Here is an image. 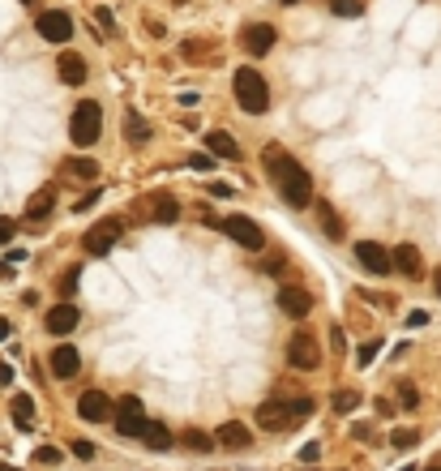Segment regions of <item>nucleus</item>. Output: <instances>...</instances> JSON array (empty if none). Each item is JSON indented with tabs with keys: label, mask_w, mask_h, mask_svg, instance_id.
<instances>
[{
	"label": "nucleus",
	"mask_w": 441,
	"mask_h": 471,
	"mask_svg": "<svg viewBox=\"0 0 441 471\" xmlns=\"http://www.w3.org/2000/svg\"><path fill=\"white\" fill-rule=\"evenodd\" d=\"M399 399H403V407H420V394H415V386H411V382H403V386H399Z\"/></svg>",
	"instance_id": "nucleus-32"
},
{
	"label": "nucleus",
	"mask_w": 441,
	"mask_h": 471,
	"mask_svg": "<svg viewBox=\"0 0 441 471\" xmlns=\"http://www.w3.org/2000/svg\"><path fill=\"white\" fill-rule=\"evenodd\" d=\"M356 262L369 270V275H390L395 270V249H386L377 240H360L356 244Z\"/></svg>",
	"instance_id": "nucleus-8"
},
{
	"label": "nucleus",
	"mask_w": 441,
	"mask_h": 471,
	"mask_svg": "<svg viewBox=\"0 0 441 471\" xmlns=\"http://www.w3.org/2000/svg\"><path fill=\"white\" fill-rule=\"evenodd\" d=\"M73 291H78V270H69V275L60 279V296H64V300H69Z\"/></svg>",
	"instance_id": "nucleus-33"
},
{
	"label": "nucleus",
	"mask_w": 441,
	"mask_h": 471,
	"mask_svg": "<svg viewBox=\"0 0 441 471\" xmlns=\"http://www.w3.org/2000/svg\"><path fill=\"white\" fill-rule=\"evenodd\" d=\"M99 197H103V193H99V189H94V193H86V197H78V210H90V206H94V202H99Z\"/></svg>",
	"instance_id": "nucleus-41"
},
{
	"label": "nucleus",
	"mask_w": 441,
	"mask_h": 471,
	"mask_svg": "<svg viewBox=\"0 0 441 471\" xmlns=\"http://www.w3.org/2000/svg\"><path fill=\"white\" fill-rule=\"evenodd\" d=\"M232 90H236V103L249 112V116H261L266 108H270V86H266V78L257 69H236V78H232Z\"/></svg>",
	"instance_id": "nucleus-3"
},
{
	"label": "nucleus",
	"mask_w": 441,
	"mask_h": 471,
	"mask_svg": "<svg viewBox=\"0 0 441 471\" xmlns=\"http://www.w3.org/2000/svg\"><path fill=\"white\" fill-rule=\"evenodd\" d=\"M137 441H146L150 450H171V433H167L163 425H155V420H146V425H141Z\"/></svg>",
	"instance_id": "nucleus-21"
},
{
	"label": "nucleus",
	"mask_w": 441,
	"mask_h": 471,
	"mask_svg": "<svg viewBox=\"0 0 441 471\" xmlns=\"http://www.w3.org/2000/svg\"><path fill=\"white\" fill-rule=\"evenodd\" d=\"M35 463H60V450H52V445H39V450H35Z\"/></svg>",
	"instance_id": "nucleus-34"
},
{
	"label": "nucleus",
	"mask_w": 441,
	"mask_h": 471,
	"mask_svg": "<svg viewBox=\"0 0 441 471\" xmlns=\"http://www.w3.org/2000/svg\"><path fill=\"white\" fill-rule=\"evenodd\" d=\"M433 287H437V296H441V270H437V275H433Z\"/></svg>",
	"instance_id": "nucleus-45"
},
{
	"label": "nucleus",
	"mask_w": 441,
	"mask_h": 471,
	"mask_svg": "<svg viewBox=\"0 0 441 471\" xmlns=\"http://www.w3.org/2000/svg\"><path fill=\"white\" fill-rule=\"evenodd\" d=\"M120 232H125V223L120 219H99L94 228L82 236V249L90 253V257H103V253H112V244L120 240Z\"/></svg>",
	"instance_id": "nucleus-7"
},
{
	"label": "nucleus",
	"mask_w": 441,
	"mask_h": 471,
	"mask_svg": "<svg viewBox=\"0 0 441 471\" xmlns=\"http://www.w3.org/2000/svg\"><path fill=\"white\" fill-rule=\"evenodd\" d=\"M52 206H56V193H52V189H39V193L31 197V206H26V219H31V223H39V219L52 214Z\"/></svg>",
	"instance_id": "nucleus-22"
},
{
	"label": "nucleus",
	"mask_w": 441,
	"mask_h": 471,
	"mask_svg": "<svg viewBox=\"0 0 441 471\" xmlns=\"http://www.w3.org/2000/svg\"><path fill=\"white\" fill-rule=\"evenodd\" d=\"M56 73H60L64 86H82L86 82V60L78 52H64V56H56Z\"/></svg>",
	"instance_id": "nucleus-17"
},
{
	"label": "nucleus",
	"mask_w": 441,
	"mask_h": 471,
	"mask_svg": "<svg viewBox=\"0 0 441 471\" xmlns=\"http://www.w3.org/2000/svg\"><path fill=\"white\" fill-rule=\"evenodd\" d=\"M317 360H322V347H317V334H309V330H296V334H291V343H287V364H291V368H300V373H313V368H317Z\"/></svg>",
	"instance_id": "nucleus-6"
},
{
	"label": "nucleus",
	"mask_w": 441,
	"mask_h": 471,
	"mask_svg": "<svg viewBox=\"0 0 441 471\" xmlns=\"http://www.w3.org/2000/svg\"><path fill=\"white\" fill-rule=\"evenodd\" d=\"M407 326H411V330H420V326H429V313H424V309H415V313H407Z\"/></svg>",
	"instance_id": "nucleus-37"
},
{
	"label": "nucleus",
	"mask_w": 441,
	"mask_h": 471,
	"mask_svg": "<svg viewBox=\"0 0 441 471\" xmlns=\"http://www.w3.org/2000/svg\"><path fill=\"white\" fill-rule=\"evenodd\" d=\"M47 368H52L56 377H73V373H82V356H78V347H73V343L52 347V356H47Z\"/></svg>",
	"instance_id": "nucleus-13"
},
{
	"label": "nucleus",
	"mask_w": 441,
	"mask_h": 471,
	"mask_svg": "<svg viewBox=\"0 0 441 471\" xmlns=\"http://www.w3.org/2000/svg\"><path fill=\"white\" fill-rule=\"evenodd\" d=\"M218 232H227L236 244H244L249 253H257V249H266V232L257 228V223L249 219V214H227V219H218Z\"/></svg>",
	"instance_id": "nucleus-5"
},
{
	"label": "nucleus",
	"mask_w": 441,
	"mask_h": 471,
	"mask_svg": "<svg viewBox=\"0 0 441 471\" xmlns=\"http://www.w3.org/2000/svg\"><path fill=\"white\" fill-rule=\"evenodd\" d=\"M377 352H381V339H373V343H364V347H360V352H356V364H360V368H369Z\"/></svg>",
	"instance_id": "nucleus-30"
},
{
	"label": "nucleus",
	"mask_w": 441,
	"mask_h": 471,
	"mask_svg": "<svg viewBox=\"0 0 441 471\" xmlns=\"http://www.w3.org/2000/svg\"><path fill=\"white\" fill-rule=\"evenodd\" d=\"M35 31H39L47 43H69V39H73V17H69L64 9H47V13H39Z\"/></svg>",
	"instance_id": "nucleus-10"
},
{
	"label": "nucleus",
	"mask_w": 441,
	"mask_h": 471,
	"mask_svg": "<svg viewBox=\"0 0 441 471\" xmlns=\"http://www.w3.org/2000/svg\"><path fill=\"white\" fill-rule=\"evenodd\" d=\"M99 133H103V108L94 103V99H82L78 108H73V116H69V137H73V146H94L99 142Z\"/></svg>",
	"instance_id": "nucleus-4"
},
{
	"label": "nucleus",
	"mask_w": 441,
	"mask_h": 471,
	"mask_svg": "<svg viewBox=\"0 0 441 471\" xmlns=\"http://www.w3.org/2000/svg\"><path fill=\"white\" fill-rule=\"evenodd\" d=\"M279 309H283L287 317H296V321H300V317L313 313V296H309L304 287H283V291H279Z\"/></svg>",
	"instance_id": "nucleus-14"
},
{
	"label": "nucleus",
	"mask_w": 441,
	"mask_h": 471,
	"mask_svg": "<svg viewBox=\"0 0 441 471\" xmlns=\"http://www.w3.org/2000/svg\"><path fill=\"white\" fill-rule=\"evenodd\" d=\"M73 454H78V459H94V445L90 441H73Z\"/></svg>",
	"instance_id": "nucleus-40"
},
{
	"label": "nucleus",
	"mask_w": 441,
	"mask_h": 471,
	"mask_svg": "<svg viewBox=\"0 0 441 471\" xmlns=\"http://www.w3.org/2000/svg\"><path fill=\"white\" fill-rule=\"evenodd\" d=\"M78 416L90 420V425H103V420L116 416V407H112V399H107L103 390H86L82 399H78Z\"/></svg>",
	"instance_id": "nucleus-11"
},
{
	"label": "nucleus",
	"mask_w": 441,
	"mask_h": 471,
	"mask_svg": "<svg viewBox=\"0 0 441 471\" xmlns=\"http://www.w3.org/2000/svg\"><path fill=\"white\" fill-rule=\"evenodd\" d=\"M69 171L82 176V180H99V163L94 159H69Z\"/></svg>",
	"instance_id": "nucleus-25"
},
{
	"label": "nucleus",
	"mask_w": 441,
	"mask_h": 471,
	"mask_svg": "<svg viewBox=\"0 0 441 471\" xmlns=\"http://www.w3.org/2000/svg\"><path fill=\"white\" fill-rule=\"evenodd\" d=\"M317 454H322V445H317V441H304V445H300V459H304V463H313Z\"/></svg>",
	"instance_id": "nucleus-39"
},
{
	"label": "nucleus",
	"mask_w": 441,
	"mask_h": 471,
	"mask_svg": "<svg viewBox=\"0 0 441 471\" xmlns=\"http://www.w3.org/2000/svg\"><path fill=\"white\" fill-rule=\"evenodd\" d=\"M13 232H17V223H13V219H0V244H9Z\"/></svg>",
	"instance_id": "nucleus-38"
},
{
	"label": "nucleus",
	"mask_w": 441,
	"mask_h": 471,
	"mask_svg": "<svg viewBox=\"0 0 441 471\" xmlns=\"http://www.w3.org/2000/svg\"><path fill=\"white\" fill-rule=\"evenodd\" d=\"M360 407V390H334V411H356Z\"/></svg>",
	"instance_id": "nucleus-27"
},
{
	"label": "nucleus",
	"mask_w": 441,
	"mask_h": 471,
	"mask_svg": "<svg viewBox=\"0 0 441 471\" xmlns=\"http://www.w3.org/2000/svg\"><path fill=\"white\" fill-rule=\"evenodd\" d=\"M5 275H9V266H0V279H5Z\"/></svg>",
	"instance_id": "nucleus-46"
},
{
	"label": "nucleus",
	"mask_w": 441,
	"mask_h": 471,
	"mask_svg": "<svg viewBox=\"0 0 441 471\" xmlns=\"http://www.w3.org/2000/svg\"><path fill=\"white\" fill-rule=\"evenodd\" d=\"M429 471H441V467H429Z\"/></svg>",
	"instance_id": "nucleus-49"
},
{
	"label": "nucleus",
	"mask_w": 441,
	"mask_h": 471,
	"mask_svg": "<svg viewBox=\"0 0 441 471\" xmlns=\"http://www.w3.org/2000/svg\"><path fill=\"white\" fill-rule=\"evenodd\" d=\"M116 433L120 437H137L141 433V425H146V416H141V399H137V394H125V399H120L116 403Z\"/></svg>",
	"instance_id": "nucleus-9"
},
{
	"label": "nucleus",
	"mask_w": 441,
	"mask_h": 471,
	"mask_svg": "<svg viewBox=\"0 0 441 471\" xmlns=\"http://www.w3.org/2000/svg\"><path fill=\"white\" fill-rule=\"evenodd\" d=\"M244 47H249L253 56H266L275 47V26H266V22H253L249 31H244Z\"/></svg>",
	"instance_id": "nucleus-18"
},
{
	"label": "nucleus",
	"mask_w": 441,
	"mask_h": 471,
	"mask_svg": "<svg viewBox=\"0 0 441 471\" xmlns=\"http://www.w3.org/2000/svg\"><path fill=\"white\" fill-rule=\"evenodd\" d=\"M415 441H420V433H415V429H399V433H395V445H399V450H411Z\"/></svg>",
	"instance_id": "nucleus-31"
},
{
	"label": "nucleus",
	"mask_w": 441,
	"mask_h": 471,
	"mask_svg": "<svg viewBox=\"0 0 441 471\" xmlns=\"http://www.w3.org/2000/svg\"><path fill=\"white\" fill-rule=\"evenodd\" d=\"M94 17H99V26H103V31H116V17H112V9H103V5H99V9H94Z\"/></svg>",
	"instance_id": "nucleus-36"
},
{
	"label": "nucleus",
	"mask_w": 441,
	"mask_h": 471,
	"mask_svg": "<svg viewBox=\"0 0 441 471\" xmlns=\"http://www.w3.org/2000/svg\"><path fill=\"white\" fill-rule=\"evenodd\" d=\"M317 219H322V228H326L330 240H343V219H338V210L330 202H322V197H317Z\"/></svg>",
	"instance_id": "nucleus-23"
},
{
	"label": "nucleus",
	"mask_w": 441,
	"mask_h": 471,
	"mask_svg": "<svg viewBox=\"0 0 441 471\" xmlns=\"http://www.w3.org/2000/svg\"><path fill=\"white\" fill-rule=\"evenodd\" d=\"M125 125H129V142H133V146H141L146 137H150V129H146V120H141L137 112H129V116H125Z\"/></svg>",
	"instance_id": "nucleus-26"
},
{
	"label": "nucleus",
	"mask_w": 441,
	"mask_h": 471,
	"mask_svg": "<svg viewBox=\"0 0 441 471\" xmlns=\"http://www.w3.org/2000/svg\"><path fill=\"white\" fill-rule=\"evenodd\" d=\"M150 219H155V223H176V219H180V202H176V197H167V193H155Z\"/></svg>",
	"instance_id": "nucleus-20"
},
{
	"label": "nucleus",
	"mask_w": 441,
	"mask_h": 471,
	"mask_svg": "<svg viewBox=\"0 0 441 471\" xmlns=\"http://www.w3.org/2000/svg\"><path fill=\"white\" fill-rule=\"evenodd\" d=\"M206 151H210L214 159H236V155H240V146H236V137H232V133L210 129V133H206Z\"/></svg>",
	"instance_id": "nucleus-19"
},
{
	"label": "nucleus",
	"mask_w": 441,
	"mask_h": 471,
	"mask_svg": "<svg viewBox=\"0 0 441 471\" xmlns=\"http://www.w3.org/2000/svg\"><path fill=\"white\" fill-rule=\"evenodd\" d=\"M304 416H313V399H291V403H283V399H266V403H257V425L270 429V433L296 429Z\"/></svg>",
	"instance_id": "nucleus-2"
},
{
	"label": "nucleus",
	"mask_w": 441,
	"mask_h": 471,
	"mask_svg": "<svg viewBox=\"0 0 441 471\" xmlns=\"http://www.w3.org/2000/svg\"><path fill=\"white\" fill-rule=\"evenodd\" d=\"M214 441L218 445H223V450H249V429H244V425H236V420H227V425H218L214 429Z\"/></svg>",
	"instance_id": "nucleus-15"
},
{
	"label": "nucleus",
	"mask_w": 441,
	"mask_h": 471,
	"mask_svg": "<svg viewBox=\"0 0 441 471\" xmlns=\"http://www.w3.org/2000/svg\"><path fill=\"white\" fill-rule=\"evenodd\" d=\"M210 197H232V185H223V180L210 185Z\"/></svg>",
	"instance_id": "nucleus-42"
},
{
	"label": "nucleus",
	"mask_w": 441,
	"mask_h": 471,
	"mask_svg": "<svg viewBox=\"0 0 441 471\" xmlns=\"http://www.w3.org/2000/svg\"><path fill=\"white\" fill-rule=\"evenodd\" d=\"M261 163H266V171H270V180L279 185V193L287 197L291 210H304V206L313 202V180H309V171L291 159L283 146H266V151H261Z\"/></svg>",
	"instance_id": "nucleus-1"
},
{
	"label": "nucleus",
	"mask_w": 441,
	"mask_h": 471,
	"mask_svg": "<svg viewBox=\"0 0 441 471\" xmlns=\"http://www.w3.org/2000/svg\"><path fill=\"white\" fill-rule=\"evenodd\" d=\"M184 445H189V450H202V454H206V450H214L218 441L206 437V433H198V429H189V433H184Z\"/></svg>",
	"instance_id": "nucleus-28"
},
{
	"label": "nucleus",
	"mask_w": 441,
	"mask_h": 471,
	"mask_svg": "<svg viewBox=\"0 0 441 471\" xmlns=\"http://www.w3.org/2000/svg\"><path fill=\"white\" fill-rule=\"evenodd\" d=\"M283 5H300V0H283Z\"/></svg>",
	"instance_id": "nucleus-47"
},
{
	"label": "nucleus",
	"mask_w": 441,
	"mask_h": 471,
	"mask_svg": "<svg viewBox=\"0 0 441 471\" xmlns=\"http://www.w3.org/2000/svg\"><path fill=\"white\" fill-rule=\"evenodd\" d=\"M9 382H13V368H9V364H0V386H9Z\"/></svg>",
	"instance_id": "nucleus-43"
},
{
	"label": "nucleus",
	"mask_w": 441,
	"mask_h": 471,
	"mask_svg": "<svg viewBox=\"0 0 441 471\" xmlns=\"http://www.w3.org/2000/svg\"><path fill=\"white\" fill-rule=\"evenodd\" d=\"M78 321H82V313H78L73 300H60V305L47 309V330H52V334H73V330H78Z\"/></svg>",
	"instance_id": "nucleus-12"
},
{
	"label": "nucleus",
	"mask_w": 441,
	"mask_h": 471,
	"mask_svg": "<svg viewBox=\"0 0 441 471\" xmlns=\"http://www.w3.org/2000/svg\"><path fill=\"white\" fill-rule=\"evenodd\" d=\"M189 167H198V171H214V155H193Z\"/></svg>",
	"instance_id": "nucleus-35"
},
{
	"label": "nucleus",
	"mask_w": 441,
	"mask_h": 471,
	"mask_svg": "<svg viewBox=\"0 0 441 471\" xmlns=\"http://www.w3.org/2000/svg\"><path fill=\"white\" fill-rule=\"evenodd\" d=\"M13 416H17L21 429H31V420H35V399L31 394H13Z\"/></svg>",
	"instance_id": "nucleus-24"
},
{
	"label": "nucleus",
	"mask_w": 441,
	"mask_h": 471,
	"mask_svg": "<svg viewBox=\"0 0 441 471\" xmlns=\"http://www.w3.org/2000/svg\"><path fill=\"white\" fill-rule=\"evenodd\" d=\"M395 270H399V275H407V279H420L424 275L420 249H415V244H399V249H395Z\"/></svg>",
	"instance_id": "nucleus-16"
},
{
	"label": "nucleus",
	"mask_w": 441,
	"mask_h": 471,
	"mask_svg": "<svg viewBox=\"0 0 441 471\" xmlns=\"http://www.w3.org/2000/svg\"><path fill=\"white\" fill-rule=\"evenodd\" d=\"M9 334H13V326H9V317H0V343H5Z\"/></svg>",
	"instance_id": "nucleus-44"
},
{
	"label": "nucleus",
	"mask_w": 441,
	"mask_h": 471,
	"mask_svg": "<svg viewBox=\"0 0 441 471\" xmlns=\"http://www.w3.org/2000/svg\"><path fill=\"white\" fill-rule=\"evenodd\" d=\"M403 471H415V467H403Z\"/></svg>",
	"instance_id": "nucleus-48"
},
{
	"label": "nucleus",
	"mask_w": 441,
	"mask_h": 471,
	"mask_svg": "<svg viewBox=\"0 0 441 471\" xmlns=\"http://www.w3.org/2000/svg\"><path fill=\"white\" fill-rule=\"evenodd\" d=\"M330 9H334L338 17H360V13H364V0H330Z\"/></svg>",
	"instance_id": "nucleus-29"
}]
</instances>
